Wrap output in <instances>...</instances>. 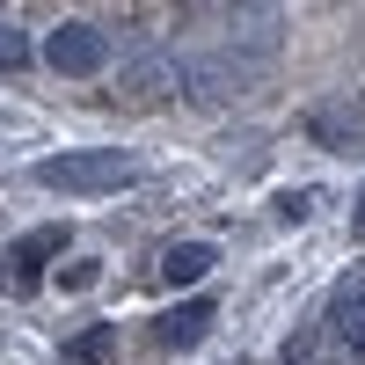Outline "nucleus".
Here are the masks:
<instances>
[{"mask_svg":"<svg viewBox=\"0 0 365 365\" xmlns=\"http://www.w3.org/2000/svg\"><path fill=\"white\" fill-rule=\"evenodd\" d=\"M37 182L44 190H66V197H117V190L139 182V161L125 146H73V154L37 161Z\"/></svg>","mask_w":365,"mask_h":365,"instance_id":"obj_1","label":"nucleus"},{"mask_svg":"<svg viewBox=\"0 0 365 365\" xmlns=\"http://www.w3.org/2000/svg\"><path fill=\"white\" fill-rule=\"evenodd\" d=\"M103 58H110V44H103V29H96V22H58L51 37H44V66H51V73H66V81L103 73Z\"/></svg>","mask_w":365,"mask_h":365,"instance_id":"obj_2","label":"nucleus"},{"mask_svg":"<svg viewBox=\"0 0 365 365\" xmlns=\"http://www.w3.org/2000/svg\"><path fill=\"white\" fill-rule=\"evenodd\" d=\"M58 249H66V227H37V234H22L15 256H8V285H15V292H37V278L51 270Z\"/></svg>","mask_w":365,"mask_h":365,"instance_id":"obj_3","label":"nucleus"},{"mask_svg":"<svg viewBox=\"0 0 365 365\" xmlns=\"http://www.w3.org/2000/svg\"><path fill=\"white\" fill-rule=\"evenodd\" d=\"M205 329H212V299H182V307H168L154 322V344L161 351H190V344H205Z\"/></svg>","mask_w":365,"mask_h":365,"instance_id":"obj_4","label":"nucleus"},{"mask_svg":"<svg viewBox=\"0 0 365 365\" xmlns=\"http://www.w3.org/2000/svg\"><path fill=\"white\" fill-rule=\"evenodd\" d=\"M329 322H336V336H351L365 351V270H351V278L336 285V307H329Z\"/></svg>","mask_w":365,"mask_h":365,"instance_id":"obj_5","label":"nucleus"},{"mask_svg":"<svg viewBox=\"0 0 365 365\" xmlns=\"http://www.w3.org/2000/svg\"><path fill=\"white\" fill-rule=\"evenodd\" d=\"M212 263H220V249H212V241H182V249L161 256V285H197Z\"/></svg>","mask_w":365,"mask_h":365,"instance_id":"obj_6","label":"nucleus"},{"mask_svg":"<svg viewBox=\"0 0 365 365\" xmlns=\"http://www.w3.org/2000/svg\"><path fill=\"white\" fill-rule=\"evenodd\" d=\"M117 351V329H81V336L66 344V365H103Z\"/></svg>","mask_w":365,"mask_h":365,"instance_id":"obj_7","label":"nucleus"},{"mask_svg":"<svg viewBox=\"0 0 365 365\" xmlns=\"http://www.w3.org/2000/svg\"><path fill=\"white\" fill-rule=\"evenodd\" d=\"M15 66H29V37L22 29H0V73H15Z\"/></svg>","mask_w":365,"mask_h":365,"instance_id":"obj_8","label":"nucleus"},{"mask_svg":"<svg viewBox=\"0 0 365 365\" xmlns=\"http://www.w3.org/2000/svg\"><path fill=\"white\" fill-rule=\"evenodd\" d=\"M58 285H66V292H81V285H96V263H66V270H58Z\"/></svg>","mask_w":365,"mask_h":365,"instance_id":"obj_9","label":"nucleus"},{"mask_svg":"<svg viewBox=\"0 0 365 365\" xmlns=\"http://www.w3.org/2000/svg\"><path fill=\"white\" fill-rule=\"evenodd\" d=\"M358 227H365V197H358Z\"/></svg>","mask_w":365,"mask_h":365,"instance_id":"obj_10","label":"nucleus"}]
</instances>
